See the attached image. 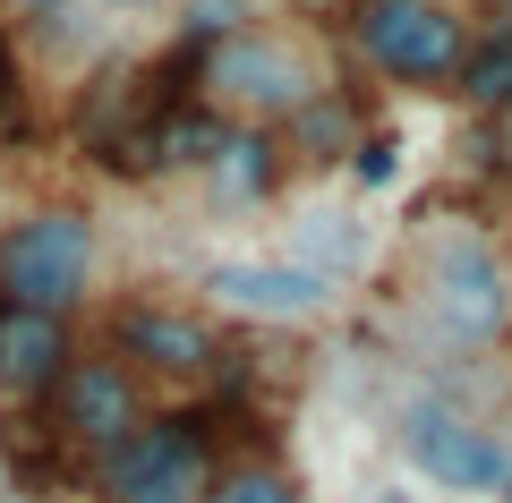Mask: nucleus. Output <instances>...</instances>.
<instances>
[{
  "mask_svg": "<svg viewBox=\"0 0 512 503\" xmlns=\"http://www.w3.org/2000/svg\"><path fill=\"white\" fill-rule=\"evenodd\" d=\"M453 94L487 120V111H504L512 103V18H487V35L470 43V60H461V77H453Z\"/></svg>",
  "mask_w": 512,
  "mask_h": 503,
  "instance_id": "2eb2a0df",
  "label": "nucleus"
},
{
  "mask_svg": "<svg viewBox=\"0 0 512 503\" xmlns=\"http://www.w3.org/2000/svg\"><path fill=\"white\" fill-rule=\"evenodd\" d=\"M282 180H291V162H282V137H274V128H231V145H222L214 171H205L214 205H274Z\"/></svg>",
  "mask_w": 512,
  "mask_h": 503,
  "instance_id": "ddd939ff",
  "label": "nucleus"
},
{
  "mask_svg": "<svg viewBox=\"0 0 512 503\" xmlns=\"http://www.w3.org/2000/svg\"><path fill=\"white\" fill-rule=\"evenodd\" d=\"M478 162H487L495 180H512V103H504V111H487V120H478Z\"/></svg>",
  "mask_w": 512,
  "mask_h": 503,
  "instance_id": "aec40b11",
  "label": "nucleus"
},
{
  "mask_svg": "<svg viewBox=\"0 0 512 503\" xmlns=\"http://www.w3.org/2000/svg\"><path fill=\"white\" fill-rule=\"evenodd\" d=\"M282 256L308 273H325L333 290L350 282V273L367 265V222L350 214V205H299L291 222H282Z\"/></svg>",
  "mask_w": 512,
  "mask_h": 503,
  "instance_id": "f8f14e48",
  "label": "nucleus"
},
{
  "mask_svg": "<svg viewBox=\"0 0 512 503\" xmlns=\"http://www.w3.org/2000/svg\"><path fill=\"white\" fill-rule=\"evenodd\" d=\"M103 273V231L86 205L52 197L0 222V307H35V316H77Z\"/></svg>",
  "mask_w": 512,
  "mask_h": 503,
  "instance_id": "7ed1b4c3",
  "label": "nucleus"
},
{
  "mask_svg": "<svg viewBox=\"0 0 512 503\" xmlns=\"http://www.w3.org/2000/svg\"><path fill=\"white\" fill-rule=\"evenodd\" d=\"M205 503H308V495H299V469H282L274 452H248V461H222Z\"/></svg>",
  "mask_w": 512,
  "mask_h": 503,
  "instance_id": "dca6fc26",
  "label": "nucleus"
},
{
  "mask_svg": "<svg viewBox=\"0 0 512 503\" xmlns=\"http://www.w3.org/2000/svg\"><path fill=\"white\" fill-rule=\"evenodd\" d=\"M367 128H376V120H367L359 86H333V77H325L274 137H282V162H291V171H350V154L367 145Z\"/></svg>",
  "mask_w": 512,
  "mask_h": 503,
  "instance_id": "9b49d317",
  "label": "nucleus"
},
{
  "mask_svg": "<svg viewBox=\"0 0 512 503\" xmlns=\"http://www.w3.org/2000/svg\"><path fill=\"white\" fill-rule=\"evenodd\" d=\"M214 418H222V401H205V410H154L120 452L86 461L94 503H205L222 478Z\"/></svg>",
  "mask_w": 512,
  "mask_h": 503,
  "instance_id": "20e7f679",
  "label": "nucleus"
},
{
  "mask_svg": "<svg viewBox=\"0 0 512 503\" xmlns=\"http://www.w3.org/2000/svg\"><path fill=\"white\" fill-rule=\"evenodd\" d=\"M248 26H265V0H180V35L188 43H231Z\"/></svg>",
  "mask_w": 512,
  "mask_h": 503,
  "instance_id": "f3484780",
  "label": "nucleus"
},
{
  "mask_svg": "<svg viewBox=\"0 0 512 503\" xmlns=\"http://www.w3.org/2000/svg\"><path fill=\"white\" fill-rule=\"evenodd\" d=\"M393 444H402V461L419 469L427 486H444V495L512 503V427H495V418L461 410V401H444V393L402 401Z\"/></svg>",
  "mask_w": 512,
  "mask_h": 503,
  "instance_id": "0eeeda50",
  "label": "nucleus"
},
{
  "mask_svg": "<svg viewBox=\"0 0 512 503\" xmlns=\"http://www.w3.org/2000/svg\"><path fill=\"white\" fill-rule=\"evenodd\" d=\"M103 350H111L120 367H137L154 393H197V384H205V393H222V384L248 376V350H239L205 307L154 299V290L103 307Z\"/></svg>",
  "mask_w": 512,
  "mask_h": 503,
  "instance_id": "f03ea898",
  "label": "nucleus"
},
{
  "mask_svg": "<svg viewBox=\"0 0 512 503\" xmlns=\"http://www.w3.org/2000/svg\"><path fill=\"white\" fill-rule=\"evenodd\" d=\"M410 307L461 359L504 350L512 342V248L478 214H436L410 248Z\"/></svg>",
  "mask_w": 512,
  "mask_h": 503,
  "instance_id": "f257e3e1",
  "label": "nucleus"
},
{
  "mask_svg": "<svg viewBox=\"0 0 512 503\" xmlns=\"http://www.w3.org/2000/svg\"><path fill=\"white\" fill-rule=\"evenodd\" d=\"M9 9H18V18H60L69 0H9Z\"/></svg>",
  "mask_w": 512,
  "mask_h": 503,
  "instance_id": "412c9836",
  "label": "nucleus"
},
{
  "mask_svg": "<svg viewBox=\"0 0 512 503\" xmlns=\"http://www.w3.org/2000/svg\"><path fill=\"white\" fill-rule=\"evenodd\" d=\"M120 9H154V0H120Z\"/></svg>",
  "mask_w": 512,
  "mask_h": 503,
  "instance_id": "5701e85b",
  "label": "nucleus"
},
{
  "mask_svg": "<svg viewBox=\"0 0 512 503\" xmlns=\"http://www.w3.org/2000/svg\"><path fill=\"white\" fill-rule=\"evenodd\" d=\"M359 503H402V495H393V486H376V495H359Z\"/></svg>",
  "mask_w": 512,
  "mask_h": 503,
  "instance_id": "4be33fe9",
  "label": "nucleus"
},
{
  "mask_svg": "<svg viewBox=\"0 0 512 503\" xmlns=\"http://www.w3.org/2000/svg\"><path fill=\"white\" fill-rule=\"evenodd\" d=\"M77 367V316H35V307H0V401L43 410L60 376Z\"/></svg>",
  "mask_w": 512,
  "mask_h": 503,
  "instance_id": "9d476101",
  "label": "nucleus"
},
{
  "mask_svg": "<svg viewBox=\"0 0 512 503\" xmlns=\"http://www.w3.org/2000/svg\"><path fill=\"white\" fill-rule=\"evenodd\" d=\"M197 290L222 316H248V324H325L342 307V290L325 273L291 265V256H214L197 273Z\"/></svg>",
  "mask_w": 512,
  "mask_h": 503,
  "instance_id": "1a4fd4ad",
  "label": "nucleus"
},
{
  "mask_svg": "<svg viewBox=\"0 0 512 503\" xmlns=\"http://www.w3.org/2000/svg\"><path fill=\"white\" fill-rule=\"evenodd\" d=\"M239 120H222L205 94H188V103H171L163 120H154V180H180V171H214V154L231 145Z\"/></svg>",
  "mask_w": 512,
  "mask_h": 503,
  "instance_id": "4468645a",
  "label": "nucleus"
},
{
  "mask_svg": "<svg viewBox=\"0 0 512 503\" xmlns=\"http://www.w3.org/2000/svg\"><path fill=\"white\" fill-rule=\"evenodd\" d=\"M0 137H26V69L9 52V35H0Z\"/></svg>",
  "mask_w": 512,
  "mask_h": 503,
  "instance_id": "6ab92c4d",
  "label": "nucleus"
},
{
  "mask_svg": "<svg viewBox=\"0 0 512 503\" xmlns=\"http://www.w3.org/2000/svg\"><path fill=\"white\" fill-rule=\"evenodd\" d=\"M350 52L402 94H453L461 60H470L478 26L461 18L453 0H350L342 18Z\"/></svg>",
  "mask_w": 512,
  "mask_h": 503,
  "instance_id": "423d86ee",
  "label": "nucleus"
},
{
  "mask_svg": "<svg viewBox=\"0 0 512 503\" xmlns=\"http://www.w3.org/2000/svg\"><path fill=\"white\" fill-rule=\"evenodd\" d=\"M316 86H325V69H316L308 35H291V26H248L231 43H197V94L239 128H282Z\"/></svg>",
  "mask_w": 512,
  "mask_h": 503,
  "instance_id": "39448f33",
  "label": "nucleus"
},
{
  "mask_svg": "<svg viewBox=\"0 0 512 503\" xmlns=\"http://www.w3.org/2000/svg\"><path fill=\"white\" fill-rule=\"evenodd\" d=\"M154 410H163V393H154L137 367H120L111 350H77V367L60 376V393L43 401V427H52V444L103 461V452H120Z\"/></svg>",
  "mask_w": 512,
  "mask_h": 503,
  "instance_id": "6e6552de",
  "label": "nucleus"
},
{
  "mask_svg": "<svg viewBox=\"0 0 512 503\" xmlns=\"http://www.w3.org/2000/svg\"><path fill=\"white\" fill-rule=\"evenodd\" d=\"M393 171H402V137H393V128H367V145L350 154V180L359 188H393Z\"/></svg>",
  "mask_w": 512,
  "mask_h": 503,
  "instance_id": "a211bd4d",
  "label": "nucleus"
}]
</instances>
